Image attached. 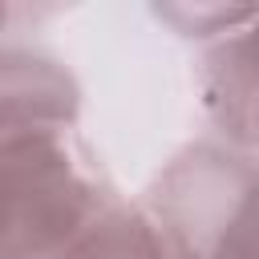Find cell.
Returning <instances> with one entry per match:
<instances>
[{"label":"cell","mask_w":259,"mask_h":259,"mask_svg":"<svg viewBox=\"0 0 259 259\" xmlns=\"http://www.w3.org/2000/svg\"><path fill=\"white\" fill-rule=\"evenodd\" d=\"M4 202H8V259H32L65 243L85 210L89 190L73 174L65 150L45 130L4 138Z\"/></svg>","instance_id":"cell-1"},{"label":"cell","mask_w":259,"mask_h":259,"mask_svg":"<svg viewBox=\"0 0 259 259\" xmlns=\"http://www.w3.org/2000/svg\"><path fill=\"white\" fill-rule=\"evenodd\" d=\"M210 101L239 138L259 142V32L223 49L210 77Z\"/></svg>","instance_id":"cell-2"},{"label":"cell","mask_w":259,"mask_h":259,"mask_svg":"<svg viewBox=\"0 0 259 259\" xmlns=\"http://www.w3.org/2000/svg\"><path fill=\"white\" fill-rule=\"evenodd\" d=\"M61 259H170V255L142 214H109L93 223Z\"/></svg>","instance_id":"cell-3"},{"label":"cell","mask_w":259,"mask_h":259,"mask_svg":"<svg viewBox=\"0 0 259 259\" xmlns=\"http://www.w3.org/2000/svg\"><path fill=\"white\" fill-rule=\"evenodd\" d=\"M214 259H259V186H251L235 214L223 223Z\"/></svg>","instance_id":"cell-4"}]
</instances>
